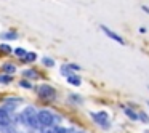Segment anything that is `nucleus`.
<instances>
[{
  "mask_svg": "<svg viewBox=\"0 0 149 133\" xmlns=\"http://www.w3.org/2000/svg\"><path fill=\"white\" fill-rule=\"evenodd\" d=\"M24 77H29V79H37V74H36V71H31V69H27V71H24Z\"/></svg>",
  "mask_w": 149,
  "mask_h": 133,
  "instance_id": "nucleus-12",
  "label": "nucleus"
},
{
  "mask_svg": "<svg viewBox=\"0 0 149 133\" xmlns=\"http://www.w3.org/2000/svg\"><path fill=\"white\" fill-rule=\"evenodd\" d=\"M55 132H56V128H53L52 125H47L42 128V133H55Z\"/></svg>",
  "mask_w": 149,
  "mask_h": 133,
  "instance_id": "nucleus-15",
  "label": "nucleus"
},
{
  "mask_svg": "<svg viewBox=\"0 0 149 133\" xmlns=\"http://www.w3.org/2000/svg\"><path fill=\"white\" fill-rule=\"evenodd\" d=\"M123 112H125V116L128 117V119H132V120H138V114H136L133 109H130V107H123Z\"/></svg>",
  "mask_w": 149,
  "mask_h": 133,
  "instance_id": "nucleus-8",
  "label": "nucleus"
},
{
  "mask_svg": "<svg viewBox=\"0 0 149 133\" xmlns=\"http://www.w3.org/2000/svg\"><path fill=\"white\" fill-rule=\"evenodd\" d=\"M55 133H68V132H66V128H58Z\"/></svg>",
  "mask_w": 149,
  "mask_h": 133,
  "instance_id": "nucleus-22",
  "label": "nucleus"
},
{
  "mask_svg": "<svg viewBox=\"0 0 149 133\" xmlns=\"http://www.w3.org/2000/svg\"><path fill=\"white\" fill-rule=\"evenodd\" d=\"M43 64L52 68V66H55V61H52V58H43Z\"/></svg>",
  "mask_w": 149,
  "mask_h": 133,
  "instance_id": "nucleus-18",
  "label": "nucleus"
},
{
  "mask_svg": "<svg viewBox=\"0 0 149 133\" xmlns=\"http://www.w3.org/2000/svg\"><path fill=\"white\" fill-rule=\"evenodd\" d=\"M21 119H23V122L29 127H39L37 125V112H36L34 107H26V109L23 111V114H21Z\"/></svg>",
  "mask_w": 149,
  "mask_h": 133,
  "instance_id": "nucleus-1",
  "label": "nucleus"
},
{
  "mask_svg": "<svg viewBox=\"0 0 149 133\" xmlns=\"http://www.w3.org/2000/svg\"><path fill=\"white\" fill-rule=\"evenodd\" d=\"M2 39H7V40H15V39H18V36L15 32H5V34H2Z\"/></svg>",
  "mask_w": 149,
  "mask_h": 133,
  "instance_id": "nucleus-9",
  "label": "nucleus"
},
{
  "mask_svg": "<svg viewBox=\"0 0 149 133\" xmlns=\"http://www.w3.org/2000/svg\"><path fill=\"white\" fill-rule=\"evenodd\" d=\"M37 55L36 53H26V56H24V61H36Z\"/></svg>",
  "mask_w": 149,
  "mask_h": 133,
  "instance_id": "nucleus-13",
  "label": "nucleus"
},
{
  "mask_svg": "<svg viewBox=\"0 0 149 133\" xmlns=\"http://www.w3.org/2000/svg\"><path fill=\"white\" fill-rule=\"evenodd\" d=\"M91 117H93V120L98 123V125L109 127V116H107V112H104V111H100V112H91Z\"/></svg>",
  "mask_w": 149,
  "mask_h": 133,
  "instance_id": "nucleus-3",
  "label": "nucleus"
},
{
  "mask_svg": "<svg viewBox=\"0 0 149 133\" xmlns=\"http://www.w3.org/2000/svg\"><path fill=\"white\" fill-rule=\"evenodd\" d=\"M15 55H16V56H21V58H24V56H26V52H24L23 48H16V50H15Z\"/></svg>",
  "mask_w": 149,
  "mask_h": 133,
  "instance_id": "nucleus-17",
  "label": "nucleus"
},
{
  "mask_svg": "<svg viewBox=\"0 0 149 133\" xmlns=\"http://www.w3.org/2000/svg\"><path fill=\"white\" fill-rule=\"evenodd\" d=\"M139 119H141V120H143V122H144V123H149V119H148V116H146V114L139 112V114H138V120H139Z\"/></svg>",
  "mask_w": 149,
  "mask_h": 133,
  "instance_id": "nucleus-20",
  "label": "nucleus"
},
{
  "mask_svg": "<svg viewBox=\"0 0 149 133\" xmlns=\"http://www.w3.org/2000/svg\"><path fill=\"white\" fill-rule=\"evenodd\" d=\"M66 79H68V82H69L71 85H74V87H79V85L82 84V80H80V77H79V75H72V74H69Z\"/></svg>",
  "mask_w": 149,
  "mask_h": 133,
  "instance_id": "nucleus-7",
  "label": "nucleus"
},
{
  "mask_svg": "<svg viewBox=\"0 0 149 133\" xmlns=\"http://www.w3.org/2000/svg\"><path fill=\"white\" fill-rule=\"evenodd\" d=\"M141 10L144 11V13H148V15H149V8L146 7V5H143V7H141Z\"/></svg>",
  "mask_w": 149,
  "mask_h": 133,
  "instance_id": "nucleus-21",
  "label": "nucleus"
},
{
  "mask_svg": "<svg viewBox=\"0 0 149 133\" xmlns=\"http://www.w3.org/2000/svg\"><path fill=\"white\" fill-rule=\"evenodd\" d=\"M2 133H15V130L10 127V123L8 125H2Z\"/></svg>",
  "mask_w": 149,
  "mask_h": 133,
  "instance_id": "nucleus-14",
  "label": "nucleus"
},
{
  "mask_svg": "<svg viewBox=\"0 0 149 133\" xmlns=\"http://www.w3.org/2000/svg\"><path fill=\"white\" fill-rule=\"evenodd\" d=\"M3 71L8 72V74H13V72L16 71V68H15L13 64H5V66H3Z\"/></svg>",
  "mask_w": 149,
  "mask_h": 133,
  "instance_id": "nucleus-11",
  "label": "nucleus"
},
{
  "mask_svg": "<svg viewBox=\"0 0 149 133\" xmlns=\"http://www.w3.org/2000/svg\"><path fill=\"white\" fill-rule=\"evenodd\" d=\"M11 80H13L11 75H0V84H11Z\"/></svg>",
  "mask_w": 149,
  "mask_h": 133,
  "instance_id": "nucleus-10",
  "label": "nucleus"
},
{
  "mask_svg": "<svg viewBox=\"0 0 149 133\" xmlns=\"http://www.w3.org/2000/svg\"><path fill=\"white\" fill-rule=\"evenodd\" d=\"M148 90H149V85H148Z\"/></svg>",
  "mask_w": 149,
  "mask_h": 133,
  "instance_id": "nucleus-24",
  "label": "nucleus"
},
{
  "mask_svg": "<svg viewBox=\"0 0 149 133\" xmlns=\"http://www.w3.org/2000/svg\"><path fill=\"white\" fill-rule=\"evenodd\" d=\"M146 104H148V107H149V101H148V103H146Z\"/></svg>",
  "mask_w": 149,
  "mask_h": 133,
  "instance_id": "nucleus-23",
  "label": "nucleus"
},
{
  "mask_svg": "<svg viewBox=\"0 0 149 133\" xmlns=\"http://www.w3.org/2000/svg\"><path fill=\"white\" fill-rule=\"evenodd\" d=\"M19 85H21L23 88H27V90H31V88H32L31 82H27V80H21V82H19Z\"/></svg>",
  "mask_w": 149,
  "mask_h": 133,
  "instance_id": "nucleus-16",
  "label": "nucleus"
},
{
  "mask_svg": "<svg viewBox=\"0 0 149 133\" xmlns=\"http://www.w3.org/2000/svg\"><path fill=\"white\" fill-rule=\"evenodd\" d=\"M39 95L42 98H45V100H53L55 95H56V91H55V88H53V87L43 84V85H40V87H39Z\"/></svg>",
  "mask_w": 149,
  "mask_h": 133,
  "instance_id": "nucleus-4",
  "label": "nucleus"
},
{
  "mask_svg": "<svg viewBox=\"0 0 149 133\" xmlns=\"http://www.w3.org/2000/svg\"><path fill=\"white\" fill-rule=\"evenodd\" d=\"M0 50H2V52H5V53H10L11 52L10 45H7V43H2V45H0Z\"/></svg>",
  "mask_w": 149,
  "mask_h": 133,
  "instance_id": "nucleus-19",
  "label": "nucleus"
},
{
  "mask_svg": "<svg viewBox=\"0 0 149 133\" xmlns=\"http://www.w3.org/2000/svg\"><path fill=\"white\" fill-rule=\"evenodd\" d=\"M10 123V116L7 109H0V125H8Z\"/></svg>",
  "mask_w": 149,
  "mask_h": 133,
  "instance_id": "nucleus-6",
  "label": "nucleus"
},
{
  "mask_svg": "<svg viewBox=\"0 0 149 133\" xmlns=\"http://www.w3.org/2000/svg\"><path fill=\"white\" fill-rule=\"evenodd\" d=\"M53 120H55V117H53V114L50 111H40L37 114V125L40 128H43L47 125H53Z\"/></svg>",
  "mask_w": 149,
  "mask_h": 133,
  "instance_id": "nucleus-2",
  "label": "nucleus"
},
{
  "mask_svg": "<svg viewBox=\"0 0 149 133\" xmlns=\"http://www.w3.org/2000/svg\"><path fill=\"white\" fill-rule=\"evenodd\" d=\"M101 31H103V32L106 34L107 37H109V39H112L114 42L120 43V45H125V40H123V39H122V37H120L117 32H114V31H111L107 26H104V24H103V26H101Z\"/></svg>",
  "mask_w": 149,
  "mask_h": 133,
  "instance_id": "nucleus-5",
  "label": "nucleus"
}]
</instances>
